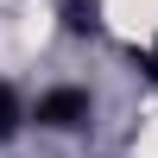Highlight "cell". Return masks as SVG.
I'll use <instances>...</instances> for the list:
<instances>
[{"instance_id":"7a4b0ae2","label":"cell","mask_w":158,"mask_h":158,"mask_svg":"<svg viewBox=\"0 0 158 158\" xmlns=\"http://www.w3.org/2000/svg\"><path fill=\"white\" fill-rule=\"evenodd\" d=\"M57 13H63V25H70L76 38H95L101 32V0H57Z\"/></svg>"},{"instance_id":"3957f363","label":"cell","mask_w":158,"mask_h":158,"mask_svg":"<svg viewBox=\"0 0 158 158\" xmlns=\"http://www.w3.org/2000/svg\"><path fill=\"white\" fill-rule=\"evenodd\" d=\"M19 120H25V101L13 95L6 82H0V139H6V133H19Z\"/></svg>"},{"instance_id":"6da1fadb","label":"cell","mask_w":158,"mask_h":158,"mask_svg":"<svg viewBox=\"0 0 158 158\" xmlns=\"http://www.w3.org/2000/svg\"><path fill=\"white\" fill-rule=\"evenodd\" d=\"M32 120H38V127H51V133H70V127H82V120H89V95H82V89H51V95H38Z\"/></svg>"}]
</instances>
